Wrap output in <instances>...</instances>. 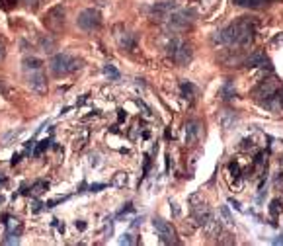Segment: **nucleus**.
I'll return each mask as SVG.
<instances>
[{
	"instance_id": "obj_1",
	"label": "nucleus",
	"mask_w": 283,
	"mask_h": 246,
	"mask_svg": "<svg viewBox=\"0 0 283 246\" xmlns=\"http://www.w3.org/2000/svg\"><path fill=\"white\" fill-rule=\"evenodd\" d=\"M221 39L227 45H246L252 41V27L248 22H235L221 31Z\"/></svg>"
},
{
	"instance_id": "obj_2",
	"label": "nucleus",
	"mask_w": 283,
	"mask_h": 246,
	"mask_svg": "<svg viewBox=\"0 0 283 246\" xmlns=\"http://www.w3.org/2000/svg\"><path fill=\"white\" fill-rule=\"evenodd\" d=\"M49 67H51V72H53V74L65 76V74H71V72L78 70V68L82 67V61L76 59V57H72V55L59 53V55H55V57L51 59Z\"/></svg>"
},
{
	"instance_id": "obj_3",
	"label": "nucleus",
	"mask_w": 283,
	"mask_h": 246,
	"mask_svg": "<svg viewBox=\"0 0 283 246\" xmlns=\"http://www.w3.org/2000/svg\"><path fill=\"white\" fill-rule=\"evenodd\" d=\"M76 22H78V25H80L84 31H94V29L100 25L102 18H100V12H98V10L88 8V10H82V12H80V16H78Z\"/></svg>"
},
{
	"instance_id": "obj_4",
	"label": "nucleus",
	"mask_w": 283,
	"mask_h": 246,
	"mask_svg": "<svg viewBox=\"0 0 283 246\" xmlns=\"http://www.w3.org/2000/svg\"><path fill=\"white\" fill-rule=\"evenodd\" d=\"M45 25L51 31H61L65 25V8L63 6H55L47 12L45 16Z\"/></svg>"
},
{
	"instance_id": "obj_5",
	"label": "nucleus",
	"mask_w": 283,
	"mask_h": 246,
	"mask_svg": "<svg viewBox=\"0 0 283 246\" xmlns=\"http://www.w3.org/2000/svg\"><path fill=\"white\" fill-rule=\"evenodd\" d=\"M27 84H29V88L33 90V92H37V94H45L47 92V78H45V74L41 72V68L39 70H27Z\"/></svg>"
},
{
	"instance_id": "obj_6",
	"label": "nucleus",
	"mask_w": 283,
	"mask_h": 246,
	"mask_svg": "<svg viewBox=\"0 0 283 246\" xmlns=\"http://www.w3.org/2000/svg\"><path fill=\"white\" fill-rule=\"evenodd\" d=\"M154 229H156V233L160 235V239H162L164 243H176V233H174V229H172L166 221L154 219Z\"/></svg>"
},
{
	"instance_id": "obj_7",
	"label": "nucleus",
	"mask_w": 283,
	"mask_h": 246,
	"mask_svg": "<svg viewBox=\"0 0 283 246\" xmlns=\"http://www.w3.org/2000/svg\"><path fill=\"white\" fill-rule=\"evenodd\" d=\"M172 57H174V61H176L178 65H186V63L191 59V47L186 45V43H180Z\"/></svg>"
},
{
	"instance_id": "obj_8",
	"label": "nucleus",
	"mask_w": 283,
	"mask_h": 246,
	"mask_svg": "<svg viewBox=\"0 0 283 246\" xmlns=\"http://www.w3.org/2000/svg\"><path fill=\"white\" fill-rule=\"evenodd\" d=\"M199 133H201V127H199V123L197 121H189L188 125H186V143H195L197 139H199Z\"/></svg>"
},
{
	"instance_id": "obj_9",
	"label": "nucleus",
	"mask_w": 283,
	"mask_h": 246,
	"mask_svg": "<svg viewBox=\"0 0 283 246\" xmlns=\"http://www.w3.org/2000/svg\"><path fill=\"white\" fill-rule=\"evenodd\" d=\"M39 49L45 51V53H53V51L57 49L55 37H51V35H41V37H39Z\"/></svg>"
},
{
	"instance_id": "obj_10",
	"label": "nucleus",
	"mask_w": 283,
	"mask_h": 246,
	"mask_svg": "<svg viewBox=\"0 0 283 246\" xmlns=\"http://www.w3.org/2000/svg\"><path fill=\"white\" fill-rule=\"evenodd\" d=\"M246 65H248V67H266V65H268V59H266L262 53H254V55H250V57L246 59Z\"/></svg>"
},
{
	"instance_id": "obj_11",
	"label": "nucleus",
	"mask_w": 283,
	"mask_h": 246,
	"mask_svg": "<svg viewBox=\"0 0 283 246\" xmlns=\"http://www.w3.org/2000/svg\"><path fill=\"white\" fill-rule=\"evenodd\" d=\"M205 231L209 233V237H217V235H219V231H221L219 221H215L213 217H209V219H207V223H205Z\"/></svg>"
},
{
	"instance_id": "obj_12",
	"label": "nucleus",
	"mask_w": 283,
	"mask_h": 246,
	"mask_svg": "<svg viewBox=\"0 0 283 246\" xmlns=\"http://www.w3.org/2000/svg\"><path fill=\"white\" fill-rule=\"evenodd\" d=\"M41 65H43V63H41L37 57H27V59H24V68H25V70H39Z\"/></svg>"
},
{
	"instance_id": "obj_13",
	"label": "nucleus",
	"mask_w": 283,
	"mask_h": 246,
	"mask_svg": "<svg viewBox=\"0 0 283 246\" xmlns=\"http://www.w3.org/2000/svg\"><path fill=\"white\" fill-rule=\"evenodd\" d=\"M127 180H129V178H127V174H125V172H118L112 184H114L116 188H123V186H127Z\"/></svg>"
},
{
	"instance_id": "obj_14",
	"label": "nucleus",
	"mask_w": 283,
	"mask_h": 246,
	"mask_svg": "<svg viewBox=\"0 0 283 246\" xmlns=\"http://www.w3.org/2000/svg\"><path fill=\"white\" fill-rule=\"evenodd\" d=\"M264 2H270V0H235V4L238 6H260Z\"/></svg>"
},
{
	"instance_id": "obj_15",
	"label": "nucleus",
	"mask_w": 283,
	"mask_h": 246,
	"mask_svg": "<svg viewBox=\"0 0 283 246\" xmlns=\"http://www.w3.org/2000/svg\"><path fill=\"white\" fill-rule=\"evenodd\" d=\"M45 190H47V182H43V180H41V182H35V184H33V194H35V196L43 194Z\"/></svg>"
},
{
	"instance_id": "obj_16",
	"label": "nucleus",
	"mask_w": 283,
	"mask_h": 246,
	"mask_svg": "<svg viewBox=\"0 0 283 246\" xmlns=\"http://www.w3.org/2000/svg\"><path fill=\"white\" fill-rule=\"evenodd\" d=\"M22 2H24V6H25L27 10H37L39 4H41V0H22Z\"/></svg>"
},
{
	"instance_id": "obj_17",
	"label": "nucleus",
	"mask_w": 283,
	"mask_h": 246,
	"mask_svg": "<svg viewBox=\"0 0 283 246\" xmlns=\"http://www.w3.org/2000/svg\"><path fill=\"white\" fill-rule=\"evenodd\" d=\"M14 4H16V0H0V8H4V10H10Z\"/></svg>"
},
{
	"instance_id": "obj_18",
	"label": "nucleus",
	"mask_w": 283,
	"mask_h": 246,
	"mask_svg": "<svg viewBox=\"0 0 283 246\" xmlns=\"http://www.w3.org/2000/svg\"><path fill=\"white\" fill-rule=\"evenodd\" d=\"M106 72H108V74H112V78H116V80L119 78V72H118V70H116L112 65H110V67H106Z\"/></svg>"
},
{
	"instance_id": "obj_19",
	"label": "nucleus",
	"mask_w": 283,
	"mask_h": 246,
	"mask_svg": "<svg viewBox=\"0 0 283 246\" xmlns=\"http://www.w3.org/2000/svg\"><path fill=\"white\" fill-rule=\"evenodd\" d=\"M4 53H6V49H4V41L0 39V59L4 57Z\"/></svg>"
}]
</instances>
